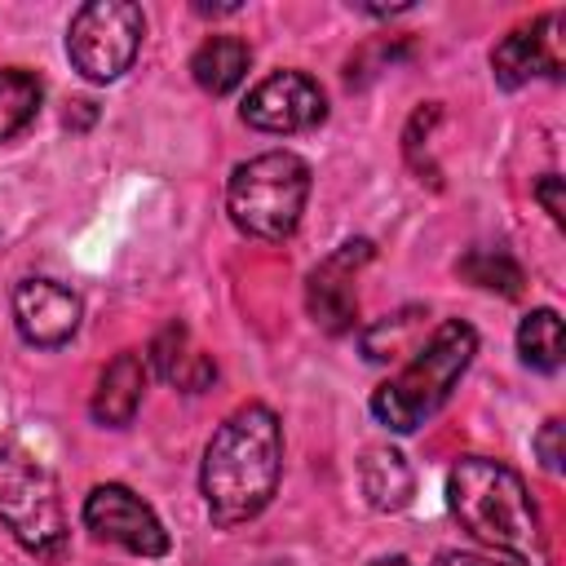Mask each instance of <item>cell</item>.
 I'll return each mask as SVG.
<instances>
[{
  "label": "cell",
  "mask_w": 566,
  "mask_h": 566,
  "mask_svg": "<svg viewBox=\"0 0 566 566\" xmlns=\"http://www.w3.org/2000/svg\"><path fill=\"white\" fill-rule=\"evenodd\" d=\"M371 261V243L367 239H354V243H340L332 256H323L310 279H305V305H310V318L340 336V332H354L358 323V296H354V274L358 265Z\"/></svg>",
  "instance_id": "9"
},
{
  "label": "cell",
  "mask_w": 566,
  "mask_h": 566,
  "mask_svg": "<svg viewBox=\"0 0 566 566\" xmlns=\"http://www.w3.org/2000/svg\"><path fill=\"white\" fill-rule=\"evenodd\" d=\"M248 66H252V49L239 35H208L195 49V57H190L195 84L203 93H212V97H226L230 88H239L243 75H248Z\"/></svg>",
  "instance_id": "14"
},
{
  "label": "cell",
  "mask_w": 566,
  "mask_h": 566,
  "mask_svg": "<svg viewBox=\"0 0 566 566\" xmlns=\"http://www.w3.org/2000/svg\"><path fill=\"white\" fill-rule=\"evenodd\" d=\"M535 199L544 203V212H548L557 226L566 221V203H562V177H557V172H544V177L535 181Z\"/></svg>",
  "instance_id": "20"
},
{
  "label": "cell",
  "mask_w": 566,
  "mask_h": 566,
  "mask_svg": "<svg viewBox=\"0 0 566 566\" xmlns=\"http://www.w3.org/2000/svg\"><path fill=\"white\" fill-rule=\"evenodd\" d=\"M283 473V429L265 402L234 407L203 447L199 491L212 526L230 531L252 522L279 491Z\"/></svg>",
  "instance_id": "1"
},
{
  "label": "cell",
  "mask_w": 566,
  "mask_h": 566,
  "mask_svg": "<svg viewBox=\"0 0 566 566\" xmlns=\"http://www.w3.org/2000/svg\"><path fill=\"white\" fill-rule=\"evenodd\" d=\"M142 358H146V367H150L159 380L181 385V389H190V394H199V389L217 376V363L190 345V332H186V323H177V318L155 332V340H150V349H146Z\"/></svg>",
  "instance_id": "13"
},
{
  "label": "cell",
  "mask_w": 566,
  "mask_h": 566,
  "mask_svg": "<svg viewBox=\"0 0 566 566\" xmlns=\"http://www.w3.org/2000/svg\"><path fill=\"white\" fill-rule=\"evenodd\" d=\"M0 522L27 553L44 562H62L71 553L57 478L18 438H0Z\"/></svg>",
  "instance_id": "4"
},
{
  "label": "cell",
  "mask_w": 566,
  "mask_h": 566,
  "mask_svg": "<svg viewBox=\"0 0 566 566\" xmlns=\"http://www.w3.org/2000/svg\"><path fill=\"white\" fill-rule=\"evenodd\" d=\"M451 517L495 553L517 557L522 566H548L544 517L517 469L491 455H464L447 473Z\"/></svg>",
  "instance_id": "2"
},
{
  "label": "cell",
  "mask_w": 566,
  "mask_h": 566,
  "mask_svg": "<svg viewBox=\"0 0 566 566\" xmlns=\"http://www.w3.org/2000/svg\"><path fill=\"white\" fill-rule=\"evenodd\" d=\"M478 354V332L464 323V318H447L420 349L416 358L394 376L385 380L376 394H371V416L394 429V433H411L420 429L455 389V380L469 371Z\"/></svg>",
  "instance_id": "3"
},
{
  "label": "cell",
  "mask_w": 566,
  "mask_h": 566,
  "mask_svg": "<svg viewBox=\"0 0 566 566\" xmlns=\"http://www.w3.org/2000/svg\"><path fill=\"white\" fill-rule=\"evenodd\" d=\"M562 433H566V424L553 416V420H544V429L535 433V455H539V464L548 469V473H557L562 469Z\"/></svg>",
  "instance_id": "19"
},
{
  "label": "cell",
  "mask_w": 566,
  "mask_h": 566,
  "mask_svg": "<svg viewBox=\"0 0 566 566\" xmlns=\"http://www.w3.org/2000/svg\"><path fill=\"white\" fill-rule=\"evenodd\" d=\"M142 35L146 13L133 0H88L66 27V57L84 80L111 84L133 66Z\"/></svg>",
  "instance_id": "6"
},
{
  "label": "cell",
  "mask_w": 566,
  "mask_h": 566,
  "mask_svg": "<svg viewBox=\"0 0 566 566\" xmlns=\"http://www.w3.org/2000/svg\"><path fill=\"white\" fill-rule=\"evenodd\" d=\"M84 526L102 544H115L133 557H164L172 548L159 513L124 482H102L84 495Z\"/></svg>",
  "instance_id": "7"
},
{
  "label": "cell",
  "mask_w": 566,
  "mask_h": 566,
  "mask_svg": "<svg viewBox=\"0 0 566 566\" xmlns=\"http://www.w3.org/2000/svg\"><path fill=\"white\" fill-rule=\"evenodd\" d=\"M40 80L27 66H0V142L18 137L40 111Z\"/></svg>",
  "instance_id": "16"
},
{
  "label": "cell",
  "mask_w": 566,
  "mask_h": 566,
  "mask_svg": "<svg viewBox=\"0 0 566 566\" xmlns=\"http://www.w3.org/2000/svg\"><path fill=\"white\" fill-rule=\"evenodd\" d=\"M491 75L500 88H522L539 75H562V13H539L513 27L491 49Z\"/></svg>",
  "instance_id": "10"
},
{
  "label": "cell",
  "mask_w": 566,
  "mask_h": 566,
  "mask_svg": "<svg viewBox=\"0 0 566 566\" xmlns=\"http://www.w3.org/2000/svg\"><path fill=\"white\" fill-rule=\"evenodd\" d=\"M433 566H513V562H500V557H486V553H464V548H442L433 557Z\"/></svg>",
  "instance_id": "21"
},
{
  "label": "cell",
  "mask_w": 566,
  "mask_h": 566,
  "mask_svg": "<svg viewBox=\"0 0 566 566\" xmlns=\"http://www.w3.org/2000/svg\"><path fill=\"white\" fill-rule=\"evenodd\" d=\"M358 482H363L367 504L380 509V513H398L416 491L411 464L394 447H367L363 460H358Z\"/></svg>",
  "instance_id": "15"
},
{
  "label": "cell",
  "mask_w": 566,
  "mask_h": 566,
  "mask_svg": "<svg viewBox=\"0 0 566 566\" xmlns=\"http://www.w3.org/2000/svg\"><path fill=\"white\" fill-rule=\"evenodd\" d=\"M80 318H84L80 296L57 279H22L13 287V323L27 345L57 349L80 332Z\"/></svg>",
  "instance_id": "11"
},
{
  "label": "cell",
  "mask_w": 566,
  "mask_h": 566,
  "mask_svg": "<svg viewBox=\"0 0 566 566\" xmlns=\"http://www.w3.org/2000/svg\"><path fill=\"white\" fill-rule=\"evenodd\" d=\"M469 283L486 287V292H504V296H517L522 292V270L509 252H491V248H473L460 265H455Z\"/></svg>",
  "instance_id": "18"
},
{
  "label": "cell",
  "mask_w": 566,
  "mask_h": 566,
  "mask_svg": "<svg viewBox=\"0 0 566 566\" xmlns=\"http://www.w3.org/2000/svg\"><path fill=\"white\" fill-rule=\"evenodd\" d=\"M142 394H146V358H142L137 349H119V354L102 367L88 411H93L97 424L119 429V424H128V420L137 416Z\"/></svg>",
  "instance_id": "12"
},
{
  "label": "cell",
  "mask_w": 566,
  "mask_h": 566,
  "mask_svg": "<svg viewBox=\"0 0 566 566\" xmlns=\"http://www.w3.org/2000/svg\"><path fill=\"white\" fill-rule=\"evenodd\" d=\"M323 115H327V97L318 80H310L305 71H274L243 97V124L279 137L305 133L323 124Z\"/></svg>",
  "instance_id": "8"
},
{
  "label": "cell",
  "mask_w": 566,
  "mask_h": 566,
  "mask_svg": "<svg viewBox=\"0 0 566 566\" xmlns=\"http://www.w3.org/2000/svg\"><path fill=\"white\" fill-rule=\"evenodd\" d=\"M305 199H310V164L292 150L252 155L230 172L226 186L230 221L261 243H283L287 234H296Z\"/></svg>",
  "instance_id": "5"
},
{
  "label": "cell",
  "mask_w": 566,
  "mask_h": 566,
  "mask_svg": "<svg viewBox=\"0 0 566 566\" xmlns=\"http://www.w3.org/2000/svg\"><path fill=\"white\" fill-rule=\"evenodd\" d=\"M371 566H411V562H407V557H398V553H394V557H376V562H371Z\"/></svg>",
  "instance_id": "22"
},
{
  "label": "cell",
  "mask_w": 566,
  "mask_h": 566,
  "mask_svg": "<svg viewBox=\"0 0 566 566\" xmlns=\"http://www.w3.org/2000/svg\"><path fill=\"white\" fill-rule=\"evenodd\" d=\"M517 354L535 371H557L562 367V318H557V310L539 305L517 323Z\"/></svg>",
  "instance_id": "17"
}]
</instances>
